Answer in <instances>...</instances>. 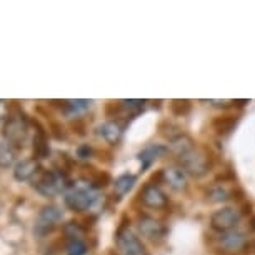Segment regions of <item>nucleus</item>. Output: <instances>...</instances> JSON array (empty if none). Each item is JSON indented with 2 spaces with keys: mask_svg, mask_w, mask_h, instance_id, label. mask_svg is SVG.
Returning <instances> with one entry per match:
<instances>
[{
  "mask_svg": "<svg viewBox=\"0 0 255 255\" xmlns=\"http://www.w3.org/2000/svg\"><path fill=\"white\" fill-rule=\"evenodd\" d=\"M99 199V190L94 189L87 180H79L75 184H72L64 195L65 205L72 212H77V214L92 210L97 205Z\"/></svg>",
  "mask_w": 255,
  "mask_h": 255,
  "instance_id": "obj_1",
  "label": "nucleus"
},
{
  "mask_svg": "<svg viewBox=\"0 0 255 255\" xmlns=\"http://www.w3.org/2000/svg\"><path fill=\"white\" fill-rule=\"evenodd\" d=\"M28 133V119L18 102H8L7 122L3 125V137L17 148L23 147Z\"/></svg>",
  "mask_w": 255,
  "mask_h": 255,
  "instance_id": "obj_2",
  "label": "nucleus"
},
{
  "mask_svg": "<svg viewBox=\"0 0 255 255\" xmlns=\"http://www.w3.org/2000/svg\"><path fill=\"white\" fill-rule=\"evenodd\" d=\"M180 167L187 172V175H192L195 179H202L210 172L212 168V157L205 148L200 147H192L190 150H187L184 155L179 158Z\"/></svg>",
  "mask_w": 255,
  "mask_h": 255,
  "instance_id": "obj_3",
  "label": "nucleus"
},
{
  "mask_svg": "<svg viewBox=\"0 0 255 255\" xmlns=\"http://www.w3.org/2000/svg\"><path fill=\"white\" fill-rule=\"evenodd\" d=\"M69 187L70 185H69V179H67V174L57 170V168L40 172L33 179V189L44 197H55L62 194V192H67Z\"/></svg>",
  "mask_w": 255,
  "mask_h": 255,
  "instance_id": "obj_4",
  "label": "nucleus"
},
{
  "mask_svg": "<svg viewBox=\"0 0 255 255\" xmlns=\"http://www.w3.org/2000/svg\"><path fill=\"white\" fill-rule=\"evenodd\" d=\"M115 245H117L120 255H150L140 237L124 220L119 225L117 232H115Z\"/></svg>",
  "mask_w": 255,
  "mask_h": 255,
  "instance_id": "obj_5",
  "label": "nucleus"
},
{
  "mask_svg": "<svg viewBox=\"0 0 255 255\" xmlns=\"http://www.w3.org/2000/svg\"><path fill=\"white\" fill-rule=\"evenodd\" d=\"M62 219H64V212H62L60 207H57L54 204L42 207V210L37 215L35 225H33V235H37L40 239L50 235L59 227Z\"/></svg>",
  "mask_w": 255,
  "mask_h": 255,
  "instance_id": "obj_6",
  "label": "nucleus"
},
{
  "mask_svg": "<svg viewBox=\"0 0 255 255\" xmlns=\"http://www.w3.org/2000/svg\"><path fill=\"white\" fill-rule=\"evenodd\" d=\"M242 219L244 212L239 207H222L210 215V227L219 234L229 232V230L237 229Z\"/></svg>",
  "mask_w": 255,
  "mask_h": 255,
  "instance_id": "obj_7",
  "label": "nucleus"
},
{
  "mask_svg": "<svg viewBox=\"0 0 255 255\" xmlns=\"http://www.w3.org/2000/svg\"><path fill=\"white\" fill-rule=\"evenodd\" d=\"M249 245L247 234L242 232L240 229L229 230V232L219 234L217 237V247L225 255H239L244 254Z\"/></svg>",
  "mask_w": 255,
  "mask_h": 255,
  "instance_id": "obj_8",
  "label": "nucleus"
},
{
  "mask_svg": "<svg viewBox=\"0 0 255 255\" xmlns=\"http://www.w3.org/2000/svg\"><path fill=\"white\" fill-rule=\"evenodd\" d=\"M137 230L142 237H145L150 242H160L167 235L165 224L148 214H140L137 217Z\"/></svg>",
  "mask_w": 255,
  "mask_h": 255,
  "instance_id": "obj_9",
  "label": "nucleus"
},
{
  "mask_svg": "<svg viewBox=\"0 0 255 255\" xmlns=\"http://www.w3.org/2000/svg\"><path fill=\"white\" fill-rule=\"evenodd\" d=\"M140 202L143 207L152 210H162L168 205V197L165 192L162 190V187L153 182H147L140 190Z\"/></svg>",
  "mask_w": 255,
  "mask_h": 255,
  "instance_id": "obj_10",
  "label": "nucleus"
},
{
  "mask_svg": "<svg viewBox=\"0 0 255 255\" xmlns=\"http://www.w3.org/2000/svg\"><path fill=\"white\" fill-rule=\"evenodd\" d=\"M160 179L165 184L168 189L174 190V192H187L189 189V175L182 167L177 165H168L165 168L160 170Z\"/></svg>",
  "mask_w": 255,
  "mask_h": 255,
  "instance_id": "obj_11",
  "label": "nucleus"
},
{
  "mask_svg": "<svg viewBox=\"0 0 255 255\" xmlns=\"http://www.w3.org/2000/svg\"><path fill=\"white\" fill-rule=\"evenodd\" d=\"M35 125V135L32 138V158L35 160H42L50 155V147H49V135H47L45 128L42 127L37 120L32 122Z\"/></svg>",
  "mask_w": 255,
  "mask_h": 255,
  "instance_id": "obj_12",
  "label": "nucleus"
},
{
  "mask_svg": "<svg viewBox=\"0 0 255 255\" xmlns=\"http://www.w3.org/2000/svg\"><path fill=\"white\" fill-rule=\"evenodd\" d=\"M167 153H170L168 152V145H162V143H150V145H147L145 148H142L137 155L138 160H140L142 172L150 168L158 158H162L163 155H167Z\"/></svg>",
  "mask_w": 255,
  "mask_h": 255,
  "instance_id": "obj_13",
  "label": "nucleus"
},
{
  "mask_svg": "<svg viewBox=\"0 0 255 255\" xmlns=\"http://www.w3.org/2000/svg\"><path fill=\"white\" fill-rule=\"evenodd\" d=\"M95 133H97L104 142L110 143V145H117L124 137V127L117 120H107V122L99 125Z\"/></svg>",
  "mask_w": 255,
  "mask_h": 255,
  "instance_id": "obj_14",
  "label": "nucleus"
},
{
  "mask_svg": "<svg viewBox=\"0 0 255 255\" xmlns=\"http://www.w3.org/2000/svg\"><path fill=\"white\" fill-rule=\"evenodd\" d=\"M38 174H40V163L35 158H25V160L18 162L13 168V179L18 182L32 180Z\"/></svg>",
  "mask_w": 255,
  "mask_h": 255,
  "instance_id": "obj_15",
  "label": "nucleus"
},
{
  "mask_svg": "<svg viewBox=\"0 0 255 255\" xmlns=\"http://www.w3.org/2000/svg\"><path fill=\"white\" fill-rule=\"evenodd\" d=\"M60 109L67 117H77V115L84 114L85 110L90 109L92 105V100H85V99H77V100H64V102H59Z\"/></svg>",
  "mask_w": 255,
  "mask_h": 255,
  "instance_id": "obj_16",
  "label": "nucleus"
},
{
  "mask_svg": "<svg viewBox=\"0 0 255 255\" xmlns=\"http://www.w3.org/2000/svg\"><path fill=\"white\" fill-rule=\"evenodd\" d=\"M234 199V190H230L225 184H214L207 189V200L214 204H222Z\"/></svg>",
  "mask_w": 255,
  "mask_h": 255,
  "instance_id": "obj_17",
  "label": "nucleus"
},
{
  "mask_svg": "<svg viewBox=\"0 0 255 255\" xmlns=\"http://www.w3.org/2000/svg\"><path fill=\"white\" fill-rule=\"evenodd\" d=\"M137 184V177L133 174H122L119 175L117 179H115L114 182V192L115 195L119 197V199H122V197H125L130 192L133 187H135Z\"/></svg>",
  "mask_w": 255,
  "mask_h": 255,
  "instance_id": "obj_18",
  "label": "nucleus"
},
{
  "mask_svg": "<svg viewBox=\"0 0 255 255\" xmlns=\"http://www.w3.org/2000/svg\"><path fill=\"white\" fill-rule=\"evenodd\" d=\"M239 122V117H234V115H224V117H217L212 122V127L214 130L219 133V135H229L230 132L235 128V125Z\"/></svg>",
  "mask_w": 255,
  "mask_h": 255,
  "instance_id": "obj_19",
  "label": "nucleus"
},
{
  "mask_svg": "<svg viewBox=\"0 0 255 255\" xmlns=\"http://www.w3.org/2000/svg\"><path fill=\"white\" fill-rule=\"evenodd\" d=\"M17 150L18 148L13 145V143L7 142V140L0 142V168H8L13 162H15Z\"/></svg>",
  "mask_w": 255,
  "mask_h": 255,
  "instance_id": "obj_20",
  "label": "nucleus"
},
{
  "mask_svg": "<svg viewBox=\"0 0 255 255\" xmlns=\"http://www.w3.org/2000/svg\"><path fill=\"white\" fill-rule=\"evenodd\" d=\"M64 237L67 242H75V240H84L85 237V227H82L80 222L70 220L64 225Z\"/></svg>",
  "mask_w": 255,
  "mask_h": 255,
  "instance_id": "obj_21",
  "label": "nucleus"
},
{
  "mask_svg": "<svg viewBox=\"0 0 255 255\" xmlns=\"http://www.w3.org/2000/svg\"><path fill=\"white\" fill-rule=\"evenodd\" d=\"M120 110H125L128 115H138L143 112L147 105V100H140V99H128V100H120Z\"/></svg>",
  "mask_w": 255,
  "mask_h": 255,
  "instance_id": "obj_22",
  "label": "nucleus"
},
{
  "mask_svg": "<svg viewBox=\"0 0 255 255\" xmlns=\"http://www.w3.org/2000/svg\"><path fill=\"white\" fill-rule=\"evenodd\" d=\"M192 109V104L189 100H172L170 102V112L174 115H187L190 112Z\"/></svg>",
  "mask_w": 255,
  "mask_h": 255,
  "instance_id": "obj_23",
  "label": "nucleus"
},
{
  "mask_svg": "<svg viewBox=\"0 0 255 255\" xmlns=\"http://www.w3.org/2000/svg\"><path fill=\"white\" fill-rule=\"evenodd\" d=\"M65 252H67V255H85V254H87V244H85L84 240L67 242Z\"/></svg>",
  "mask_w": 255,
  "mask_h": 255,
  "instance_id": "obj_24",
  "label": "nucleus"
},
{
  "mask_svg": "<svg viewBox=\"0 0 255 255\" xmlns=\"http://www.w3.org/2000/svg\"><path fill=\"white\" fill-rule=\"evenodd\" d=\"M204 102H207L209 105H212V107H217V109H227V107H234L235 104H239L237 100H204Z\"/></svg>",
  "mask_w": 255,
  "mask_h": 255,
  "instance_id": "obj_25",
  "label": "nucleus"
},
{
  "mask_svg": "<svg viewBox=\"0 0 255 255\" xmlns=\"http://www.w3.org/2000/svg\"><path fill=\"white\" fill-rule=\"evenodd\" d=\"M50 133L54 135L55 138H65V132H64V127H62L60 124H57V122H52L50 124Z\"/></svg>",
  "mask_w": 255,
  "mask_h": 255,
  "instance_id": "obj_26",
  "label": "nucleus"
},
{
  "mask_svg": "<svg viewBox=\"0 0 255 255\" xmlns=\"http://www.w3.org/2000/svg\"><path fill=\"white\" fill-rule=\"evenodd\" d=\"M92 147L89 145V143H84V145H80L79 148H77V157L79 158H89L90 155H92Z\"/></svg>",
  "mask_w": 255,
  "mask_h": 255,
  "instance_id": "obj_27",
  "label": "nucleus"
},
{
  "mask_svg": "<svg viewBox=\"0 0 255 255\" xmlns=\"http://www.w3.org/2000/svg\"><path fill=\"white\" fill-rule=\"evenodd\" d=\"M7 114H8V104L3 102V100H0V120L3 117H7Z\"/></svg>",
  "mask_w": 255,
  "mask_h": 255,
  "instance_id": "obj_28",
  "label": "nucleus"
}]
</instances>
